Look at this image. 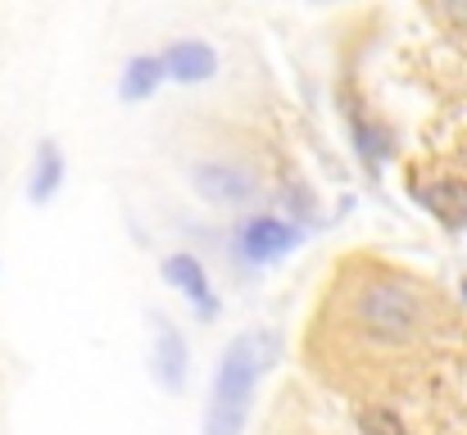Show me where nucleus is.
<instances>
[{
	"label": "nucleus",
	"mask_w": 467,
	"mask_h": 435,
	"mask_svg": "<svg viewBox=\"0 0 467 435\" xmlns=\"http://www.w3.org/2000/svg\"><path fill=\"white\" fill-rule=\"evenodd\" d=\"M277 358V336L273 331H241L218 358L209 404H204V435H241L254 409V386Z\"/></svg>",
	"instance_id": "obj_1"
},
{
	"label": "nucleus",
	"mask_w": 467,
	"mask_h": 435,
	"mask_svg": "<svg viewBox=\"0 0 467 435\" xmlns=\"http://www.w3.org/2000/svg\"><path fill=\"white\" fill-rule=\"evenodd\" d=\"M349 322L372 345H409L427 326V295L395 273H372L349 295Z\"/></svg>",
	"instance_id": "obj_2"
},
{
	"label": "nucleus",
	"mask_w": 467,
	"mask_h": 435,
	"mask_svg": "<svg viewBox=\"0 0 467 435\" xmlns=\"http://www.w3.org/2000/svg\"><path fill=\"white\" fill-rule=\"evenodd\" d=\"M191 186H195L200 200H209L218 209H241V204H250L259 195L254 172L241 168V163H195L191 168Z\"/></svg>",
	"instance_id": "obj_3"
},
{
	"label": "nucleus",
	"mask_w": 467,
	"mask_h": 435,
	"mask_svg": "<svg viewBox=\"0 0 467 435\" xmlns=\"http://www.w3.org/2000/svg\"><path fill=\"white\" fill-rule=\"evenodd\" d=\"M300 241H305V232L291 227L286 218H273V213L245 218V223L236 227V250H241L245 264H273V259L291 254Z\"/></svg>",
	"instance_id": "obj_4"
},
{
	"label": "nucleus",
	"mask_w": 467,
	"mask_h": 435,
	"mask_svg": "<svg viewBox=\"0 0 467 435\" xmlns=\"http://www.w3.org/2000/svg\"><path fill=\"white\" fill-rule=\"evenodd\" d=\"M163 282L172 290H182V295L200 308V317H213V313H218L213 282H209V273H204V264H200L195 254H168V259H163Z\"/></svg>",
	"instance_id": "obj_5"
},
{
	"label": "nucleus",
	"mask_w": 467,
	"mask_h": 435,
	"mask_svg": "<svg viewBox=\"0 0 467 435\" xmlns=\"http://www.w3.org/2000/svg\"><path fill=\"white\" fill-rule=\"evenodd\" d=\"M186 363H191V354H186L182 331L168 317H155V381L177 395L186 386Z\"/></svg>",
	"instance_id": "obj_6"
},
{
	"label": "nucleus",
	"mask_w": 467,
	"mask_h": 435,
	"mask_svg": "<svg viewBox=\"0 0 467 435\" xmlns=\"http://www.w3.org/2000/svg\"><path fill=\"white\" fill-rule=\"evenodd\" d=\"M163 73L172 82H186V87L191 82H209L218 73V55L204 41H177V46L163 50Z\"/></svg>",
	"instance_id": "obj_7"
},
{
	"label": "nucleus",
	"mask_w": 467,
	"mask_h": 435,
	"mask_svg": "<svg viewBox=\"0 0 467 435\" xmlns=\"http://www.w3.org/2000/svg\"><path fill=\"white\" fill-rule=\"evenodd\" d=\"M418 200L431 209V218H441L445 227H467V181L463 177H436L418 186Z\"/></svg>",
	"instance_id": "obj_8"
},
{
	"label": "nucleus",
	"mask_w": 467,
	"mask_h": 435,
	"mask_svg": "<svg viewBox=\"0 0 467 435\" xmlns=\"http://www.w3.org/2000/svg\"><path fill=\"white\" fill-rule=\"evenodd\" d=\"M59 186H64V154L55 141H41L36 159H32V177H27V200L46 204V200L59 195Z\"/></svg>",
	"instance_id": "obj_9"
},
{
	"label": "nucleus",
	"mask_w": 467,
	"mask_h": 435,
	"mask_svg": "<svg viewBox=\"0 0 467 435\" xmlns=\"http://www.w3.org/2000/svg\"><path fill=\"white\" fill-rule=\"evenodd\" d=\"M163 78H168V73H163V59L137 55V59H128V68H123V78H119V96H123L128 105H141V100L155 96Z\"/></svg>",
	"instance_id": "obj_10"
},
{
	"label": "nucleus",
	"mask_w": 467,
	"mask_h": 435,
	"mask_svg": "<svg viewBox=\"0 0 467 435\" xmlns=\"http://www.w3.org/2000/svg\"><path fill=\"white\" fill-rule=\"evenodd\" d=\"M358 427H363V435H404V422L390 409H363Z\"/></svg>",
	"instance_id": "obj_11"
},
{
	"label": "nucleus",
	"mask_w": 467,
	"mask_h": 435,
	"mask_svg": "<svg viewBox=\"0 0 467 435\" xmlns=\"http://www.w3.org/2000/svg\"><path fill=\"white\" fill-rule=\"evenodd\" d=\"M441 9H445L454 23H467V0H441Z\"/></svg>",
	"instance_id": "obj_12"
},
{
	"label": "nucleus",
	"mask_w": 467,
	"mask_h": 435,
	"mask_svg": "<svg viewBox=\"0 0 467 435\" xmlns=\"http://www.w3.org/2000/svg\"><path fill=\"white\" fill-rule=\"evenodd\" d=\"M463 299H467V282H463Z\"/></svg>",
	"instance_id": "obj_13"
}]
</instances>
